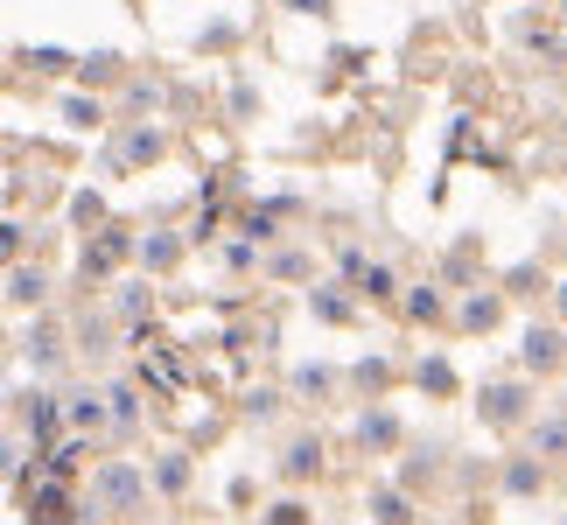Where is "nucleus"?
Instances as JSON below:
<instances>
[{
    "mask_svg": "<svg viewBox=\"0 0 567 525\" xmlns=\"http://www.w3.org/2000/svg\"><path fill=\"white\" fill-rule=\"evenodd\" d=\"M358 288L364 295H392V274L385 267H358Z\"/></svg>",
    "mask_w": 567,
    "mask_h": 525,
    "instance_id": "4",
    "label": "nucleus"
},
{
    "mask_svg": "<svg viewBox=\"0 0 567 525\" xmlns=\"http://www.w3.org/2000/svg\"><path fill=\"white\" fill-rule=\"evenodd\" d=\"M554 358H560V337L554 330H533L526 337V364H554Z\"/></svg>",
    "mask_w": 567,
    "mask_h": 525,
    "instance_id": "3",
    "label": "nucleus"
},
{
    "mask_svg": "<svg viewBox=\"0 0 567 525\" xmlns=\"http://www.w3.org/2000/svg\"><path fill=\"white\" fill-rule=\"evenodd\" d=\"M316 463H322V449H316V442H301V449H295V455H288V470H295V476H309V470H316Z\"/></svg>",
    "mask_w": 567,
    "mask_h": 525,
    "instance_id": "5",
    "label": "nucleus"
},
{
    "mask_svg": "<svg viewBox=\"0 0 567 525\" xmlns=\"http://www.w3.org/2000/svg\"><path fill=\"white\" fill-rule=\"evenodd\" d=\"M99 491L113 497V505H134V497H141V476H134V470H105V476H99Z\"/></svg>",
    "mask_w": 567,
    "mask_h": 525,
    "instance_id": "2",
    "label": "nucleus"
},
{
    "mask_svg": "<svg viewBox=\"0 0 567 525\" xmlns=\"http://www.w3.org/2000/svg\"><path fill=\"white\" fill-rule=\"evenodd\" d=\"M560 309H567V288H560Z\"/></svg>",
    "mask_w": 567,
    "mask_h": 525,
    "instance_id": "7",
    "label": "nucleus"
},
{
    "mask_svg": "<svg viewBox=\"0 0 567 525\" xmlns=\"http://www.w3.org/2000/svg\"><path fill=\"white\" fill-rule=\"evenodd\" d=\"M29 518H35V525H71V518H78V512H71V491H63L56 476H50V484H35V491H29Z\"/></svg>",
    "mask_w": 567,
    "mask_h": 525,
    "instance_id": "1",
    "label": "nucleus"
},
{
    "mask_svg": "<svg viewBox=\"0 0 567 525\" xmlns=\"http://www.w3.org/2000/svg\"><path fill=\"white\" fill-rule=\"evenodd\" d=\"M274 525H301V505H274Z\"/></svg>",
    "mask_w": 567,
    "mask_h": 525,
    "instance_id": "6",
    "label": "nucleus"
}]
</instances>
